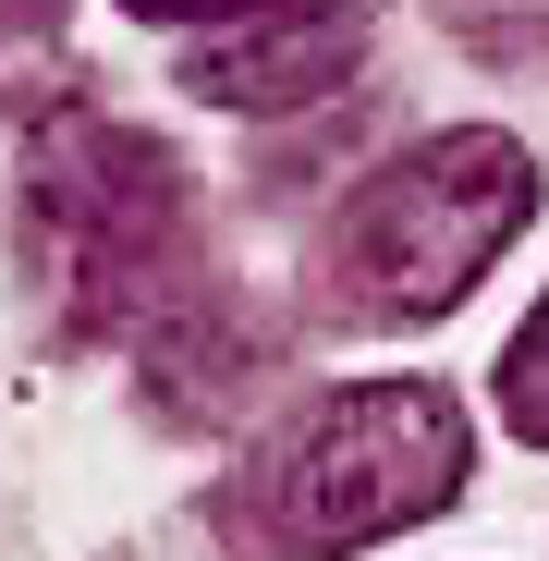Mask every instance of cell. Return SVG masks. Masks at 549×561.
Wrapping results in <instances>:
<instances>
[{
  "mask_svg": "<svg viewBox=\"0 0 549 561\" xmlns=\"http://www.w3.org/2000/svg\"><path fill=\"white\" fill-rule=\"evenodd\" d=\"M525 220H537V159L513 135H489V123L427 135V147L379 159L342 196V220H330V306L379 318V330H415L439 306H465Z\"/></svg>",
  "mask_w": 549,
  "mask_h": 561,
  "instance_id": "cell-1",
  "label": "cell"
},
{
  "mask_svg": "<svg viewBox=\"0 0 549 561\" xmlns=\"http://www.w3.org/2000/svg\"><path fill=\"white\" fill-rule=\"evenodd\" d=\"M439 501H465V403L439 379H366V391L306 403L244 489L256 537L294 561L379 549V537L427 525Z\"/></svg>",
  "mask_w": 549,
  "mask_h": 561,
  "instance_id": "cell-2",
  "label": "cell"
},
{
  "mask_svg": "<svg viewBox=\"0 0 549 561\" xmlns=\"http://www.w3.org/2000/svg\"><path fill=\"white\" fill-rule=\"evenodd\" d=\"M25 208L73 280V330L147 318V294L183 256V171H171V147H147L123 123H49L25 159Z\"/></svg>",
  "mask_w": 549,
  "mask_h": 561,
  "instance_id": "cell-3",
  "label": "cell"
},
{
  "mask_svg": "<svg viewBox=\"0 0 549 561\" xmlns=\"http://www.w3.org/2000/svg\"><path fill=\"white\" fill-rule=\"evenodd\" d=\"M366 61V0H244V13L183 61V85H196L208 111H306L330 99V85Z\"/></svg>",
  "mask_w": 549,
  "mask_h": 561,
  "instance_id": "cell-4",
  "label": "cell"
},
{
  "mask_svg": "<svg viewBox=\"0 0 549 561\" xmlns=\"http://www.w3.org/2000/svg\"><path fill=\"white\" fill-rule=\"evenodd\" d=\"M256 330L232 318V306H196V318H171L159 342H147V391H159V415H183V427H220L244 391H256Z\"/></svg>",
  "mask_w": 549,
  "mask_h": 561,
  "instance_id": "cell-5",
  "label": "cell"
},
{
  "mask_svg": "<svg viewBox=\"0 0 549 561\" xmlns=\"http://www.w3.org/2000/svg\"><path fill=\"white\" fill-rule=\"evenodd\" d=\"M439 25L501 73H549V0H439Z\"/></svg>",
  "mask_w": 549,
  "mask_h": 561,
  "instance_id": "cell-6",
  "label": "cell"
},
{
  "mask_svg": "<svg viewBox=\"0 0 549 561\" xmlns=\"http://www.w3.org/2000/svg\"><path fill=\"white\" fill-rule=\"evenodd\" d=\"M501 415H513L525 451H549V294H537V318H525L513 354H501Z\"/></svg>",
  "mask_w": 549,
  "mask_h": 561,
  "instance_id": "cell-7",
  "label": "cell"
},
{
  "mask_svg": "<svg viewBox=\"0 0 549 561\" xmlns=\"http://www.w3.org/2000/svg\"><path fill=\"white\" fill-rule=\"evenodd\" d=\"M123 13H135V25H232L244 0H123Z\"/></svg>",
  "mask_w": 549,
  "mask_h": 561,
  "instance_id": "cell-8",
  "label": "cell"
},
{
  "mask_svg": "<svg viewBox=\"0 0 549 561\" xmlns=\"http://www.w3.org/2000/svg\"><path fill=\"white\" fill-rule=\"evenodd\" d=\"M61 25V0H0V37H49Z\"/></svg>",
  "mask_w": 549,
  "mask_h": 561,
  "instance_id": "cell-9",
  "label": "cell"
}]
</instances>
